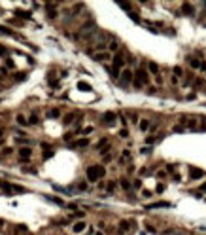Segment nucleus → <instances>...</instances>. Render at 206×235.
I'll use <instances>...</instances> for the list:
<instances>
[{
  "label": "nucleus",
  "instance_id": "f257e3e1",
  "mask_svg": "<svg viewBox=\"0 0 206 235\" xmlns=\"http://www.w3.org/2000/svg\"><path fill=\"white\" fill-rule=\"evenodd\" d=\"M106 175V169L102 165H91L87 167V180L89 182H98V178H102Z\"/></svg>",
  "mask_w": 206,
  "mask_h": 235
},
{
  "label": "nucleus",
  "instance_id": "f03ea898",
  "mask_svg": "<svg viewBox=\"0 0 206 235\" xmlns=\"http://www.w3.org/2000/svg\"><path fill=\"white\" fill-rule=\"evenodd\" d=\"M132 70L131 68H125L123 70V72L121 74H119V83H121V85H129L131 82H132Z\"/></svg>",
  "mask_w": 206,
  "mask_h": 235
},
{
  "label": "nucleus",
  "instance_id": "7ed1b4c3",
  "mask_svg": "<svg viewBox=\"0 0 206 235\" xmlns=\"http://www.w3.org/2000/svg\"><path fill=\"white\" fill-rule=\"evenodd\" d=\"M123 65H125V57L121 53H117L116 57H113V67L110 70H112V72H119V70L123 68Z\"/></svg>",
  "mask_w": 206,
  "mask_h": 235
},
{
  "label": "nucleus",
  "instance_id": "20e7f679",
  "mask_svg": "<svg viewBox=\"0 0 206 235\" xmlns=\"http://www.w3.org/2000/svg\"><path fill=\"white\" fill-rule=\"evenodd\" d=\"M19 155H21V159H23V161H28V159H30V155H32V148L21 146L19 148Z\"/></svg>",
  "mask_w": 206,
  "mask_h": 235
},
{
  "label": "nucleus",
  "instance_id": "39448f33",
  "mask_svg": "<svg viewBox=\"0 0 206 235\" xmlns=\"http://www.w3.org/2000/svg\"><path fill=\"white\" fill-rule=\"evenodd\" d=\"M134 82H136V83H147V82H150V78H147V72H146L144 68H140L138 72H136V80H134Z\"/></svg>",
  "mask_w": 206,
  "mask_h": 235
},
{
  "label": "nucleus",
  "instance_id": "423d86ee",
  "mask_svg": "<svg viewBox=\"0 0 206 235\" xmlns=\"http://www.w3.org/2000/svg\"><path fill=\"white\" fill-rule=\"evenodd\" d=\"M113 122H116V114L113 112H104L102 114V123L104 125H113Z\"/></svg>",
  "mask_w": 206,
  "mask_h": 235
},
{
  "label": "nucleus",
  "instance_id": "0eeeda50",
  "mask_svg": "<svg viewBox=\"0 0 206 235\" xmlns=\"http://www.w3.org/2000/svg\"><path fill=\"white\" fill-rule=\"evenodd\" d=\"M202 176H204V171L197 169V167H189V178L197 180V178H202Z\"/></svg>",
  "mask_w": 206,
  "mask_h": 235
},
{
  "label": "nucleus",
  "instance_id": "6e6552de",
  "mask_svg": "<svg viewBox=\"0 0 206 235\" xmlns=\"http://www.w3.org/2000/svg\"><path fill=\"white\" fill-rule=\"evenodd\" d=\"M85 227H87V224H85L83 220H80V222H76V224L72 226V231H74V233H83Z\"/></svg>",
  "mask_w": 206,
  "mask_h": 235
},
{
  "label": "nucleus",
  "instance_id": "1a4fd4ad",
  "mask_svg": "<svg viewBox=\"0 0 206 235\" xmlns=\"http://www.w3.org/2000/svg\"><path fill=\"white\" fill-rule=\"evenodd\" d=\"M170 207V203L166 201H159V203H150L147 205V209H168Z\"/></svg>",
  "mask_w": 206,
  "mask_h": 235
},
{
  "label": "nucleus",
  "instance_id": "9d476101",
  "mask_svg": "<svg viewBox=\"0 0 206 235\" xmlns=\"http://www.w3.org/2000/svg\"><path fill=\"white\" fill-rule=\"evenodd\" d=\"M0 190H2V191H6V194H13L11 184H10V182H6V180H0Z\"/></svg>",
  "mask_w": 206,
  "mask_h": 235
},
{
  "label": "nucleus",
  "instance_id": "9b49d317",
  "mask_svg": "<svg viewBox=\"0 0 206 235\" xmlns=\"http://www.w3.org/2000/svg\"><path fill=\"white\" fill-rule=\"evenodd\" d=\"M182 11L183 13H185V15H193V13H195V8H193V6H191V4H182Z\"/></svg>",
  "mask_w": 206,
  "mask_h": 235
},
{
  "label": "nucleus",
  "instance_id": "f8f14e48",
  "mask_svg": "<svg viewBox=\"0 0 206 235\" xmlns=\"http://www.w3.org/2000/svg\"><path fill=\"white\" fill-rule=\"evenodd\" d=\"M89 144V139H80V140H76L74 144H72V148H83V146H87Z\"/></svg>",
  "mask_w": 206,
  "mask_h": 235
},
{
  "label": "nucleus",
  "instance_id": "ddd939ff",
  "mask_svg": "<svg viewBox=\"0 0 206 235\" xmlns=\"http://www.w3.org/2000/svg\"><path fill=\"white\" fill-rule=\"evenodd\" d=\"M106 47H108L110 51H117V49H119V42L117 40H112L110 44H106Z\"/></svg>",
  "mask_w": 206,
  "mask_h": 235
},
{
  "label": "nucleus",
  "instance_id": "4468645a",
  "mask_svg": "<svg viewBox=\"0 0 206 235\" xmlns=\"http://www.w3.org/2000/svg\"><path fill=\"white\" fill-rule=\"evenodd\" d=\"M140 131H147L150 129V119H140Z\"/></svg>",
  "mask_w": 206,
  "mask_h": 235
},
{
  "label": "nucleus",
  "instance_id": "2eb2a0df",
  "mask_svg": "<svg viewBox=\"0 0 206 235\" xmlns=\"http://www.w3.org/2000/svg\"><path fill=\"white\" fill-rule=\"evenodd\" d=\"M95 59L97 61H108L110 59V53H95Z\"/></svg>",
  "mask_w": 206,
  "mask_h": 235
},
{
  "label": "nucleus",
  "instance_id": "dca6fc26",
  "mask_svg": "<svg viewBox=\"0 0 206 235\" xmlns=\"http://www.w3.org/2000/svg\"><path fill=\"white\" fill-rule=\"evenodd\" d=\"M78 89H81V91H91V85L87 82H78Z\"/></svg>",
  "mask_w": 206,
  "mask_h": 235
},
{
  "label": "nucleus",
  "instance_id": "f3484780",
  "mask_svg": "<svg viewBox=\"0 0 206 235\" xmlns=\"http://www.w3.org/2000/svg\"><path fill=\"white\" fill-rule=\"evenodd\" d=\"M147 68H150V72H151V74H159V67H157V65H155V63H153V61L150 63V65H147Z\"/></svg>",
  "mask_w": 206,
  "mask_h": 235
},
{
  "label": "nucleus",
  "instance_id": "a211bd4d",
  "mask_svg": "<svg viewBox=\"0 0 206 235\" xmlns=\"http://www.w3.org/2000/svg\"><path fill=\"white\" fill-rule=\"evenodd\" d=\"M0 34H8V36H17L15 32H11L8 27H0Z\"/></svg>",
  "mask_w": 206,
  "mask_h": 235
},
{
  "label": "nucleus",
  "instance_id": "6ab92c4d",
  "mask_svg": "<svg viewBox=\"0 0 206 235\" xmlns=\"http://www.w3.org/2000/svg\"><path fill=\"white\" fill-rule=\"evenodd\" d=\"M74 116H76V114H66L65 119H62V123H65V125H70V123H72V119H74Z\"/></svg>",
  "mask_w": 206,
  "mask_h": 235
},
{
  "label": "nucleus",
  "instance_id": "aec40b11",
  "mask_svg": "<svg viewBox=\"0 0 206 235\" xmlns=\"http://www.w3.org/2000/svg\"><path fill=\"white\" fill-rule=\"evenodd\" d=\"M27 123H30V125H38V123H40V119H38L36 114H32V116L28 118V122H27Z\"/></svg>",
  "mask_w": 206,
  "mask_h": 235
},
{
  "label": "nucleus",
  "instance_id": "412c9836",
  "mask_svg": "<svg viewBox=\"0 0 206 235\" xmlns=\"http://www.w3.org/2000/svg\"><path fill=\"white\" fill-rule=\"evenodd\" d=\"M11 190L15 191V194H25V191H27L23 186H17V184H11Z\"/></svg>",
  "mask_w": 206,
  "mask_h": 235
},
{
  "label": "nucleus",
  "instance_id": "4be33fe9",
  "mask_svg": "<svg viewBox=\"0 0 206 235\" xmlns=\"http://www.w3.org/2000/svg\"><path fill=\"white\" fill-rule=\"evenodd\" d=\"M15 122H17L19 125H27V118L23 116V114H17V118H15Z\"/></svg>",
  "mask_w": 206,
  "mask_h": 235
},
{
  "label": "nucleus",
  "instance_id": "5701e85b",
  "mask_svg": "<svg viewBox=\"0 0 206 235\" xmlns=\"http://www.w3.org/2000/svg\"><path fill=\"white\" fill-rule=\"evenodd\" d=\"M189 65L193 67V68H201V63H198V59H195V57H191V59H189Z\"/></svg>",
  "mask_w": 206,
  "mask_h": 235
},
{
  "label": "nucleus",
  "instance_id": "b1692460",
  "mask_svg": "<svg viewBox=\"0 0 206 235\" xmlns=\"http://www.w3.org/2000/svg\"><path fill=\"white\" fill-rule=\"evenodd\" d=\"M47 116H49V118H59V116H61V110H59V108H53V110H49Z\"/></svg>",
  "mask_w": 206,
  "mask_h": 235
},
{
  "label": "nucleus",
  "instance_id": "393cba45",
  "mask_svg": "<svg viewBox=\"0 0 206 235\" xmlns=\"http://www.w3.org/2000/svg\"><path fill=\"white\" fill-rule=\"evenodd\" d=\"M15 13H17L19 17H23V19H30V13H28V11H21V10H17Z\"/></svg>",
  "mask_w": 206,
  "mask_h": 235
},
{
  "label": "nucleus",
  "instance_id": "a878e982",
  "mask_svg": "<svg viewBox=\"0 0 206 235\" xmlns=\"http://www.w3.org/2000/svg\"><path fill=\"white\" fill-rule=\"evenodd\" d=\"M15 80H17V82H25V80H27V72H19V74H15Z\"/></svg>",
  "mask_w": 206,
  "mask_h": 235
},
{
  "label": "nucleus",
  "instance_id": "bb28decb",
  "mask_svg": "<svg viewBox=\"0 0 206 235\" xmlns=\"http://www.w3.org/2000/svg\"><path fill=\"white\" fill-rule=\"evenodd\" d=\"M23 173H28V175H36V169H34V167H23Z\"/></svg>",
  "mask_w": 206,
  "mask_h": 235
},
{
  "label": "nucleus",
  "instance_id": "cd10ccee",
  "mask_svg": "<svg viewBox=\"0 0 206 235\" xmlns=\"http://www.w3.org/2000/svg\"><path fill=\"white\" fill-rule=\"evenodd\" d=\"M157 139H163V135H159V137H147V139H146V142H147V144H153V142L157 140Z\"/></svg>",
  "mask_w": 206,
  "mask_h": 235
},
{
  "label": "nucleus",
  "instance_id": "c85d7f7f",
  "mask_svg": "<svg viewBox=\"0 0 206 235\" xmlns=\"http://www.w3.org/2000/svg\"><path fill=\"white\" fill-rule=\"evenodd\" d=\"M119 182H121V188H123V190H129V188H131V182H129V180L123 178V180H119Z\"/></svg>",
  "mask_w": 206,
  "mask_h": 235
},
{
  "label": "nucleus",
  "instance_id": "c756f323",
  "mask_svg": "<svg viewBox=\"0 0 206 235\" xmlns=\"http://www.w3.org/2000/svg\"><path fill=\"white\" fill-rule=\"evenodd\" d=\"M95 49H97V51H102V49H106V44H104V42H98V44L95 46Z\"/></svg>",
  "mask_w": 206,
  "mask_h": 235
},
{
  "label": "nucleus",
  "instance_id": "7c9ffc66",
  "mask_svg": "<svg viewBox=\"0 0 206 235\" xmlns=\"http://www.w3.org/2000/svg\"><path fill=\"white\" fill-rule=\"evenodd\" d=\"M119 137H121V139H127V137H129V131H127V129H121V131H119Z\"/></svg>",
  "mask_w": 206,
  "mask_h": 235
},
{
  "label": "nucleus",
  "instance_id": "2f4dec72",
  "mask_svg": "<svg viewBox=\"0 0 206 235\" xmlns=\"http://www.w3.org/2000/svg\"><path fill=\"white\" fill-rule=\"evenodd\" d=\"M119 226H121V230H129V222H127V220H123Z\"/></svg>",
  "mask_w": 206,
  "mask_h": 235
},
{
  "label": "nucleus",
  "instance_id": "473e14b6",
  "mask_svg": "<svg viewBox=\"0 0 206 235\" xmlns=\"http://www.w3.org/2000/svg\"><path fill=\"white\" fill-rule=\"evenodd\" d=\"M11 152H13V150H11V148H10V146H8V148H4V150H2V154H4V155H10Z\"/></svg>",
  "mask_w": 206,
  "mask_h": 235
},
{
  "label": "nucleus",
  "instance_id": "72a5a7b5",
  "mask_svg": "<svg viewBox=\"0 0 206 235\" xmlns=\"http://www.w3.org/2000/svg\"><path fill=\"white\" fill-rule=\"evenodd\" d=\"M78 188H80V190H87V182H80V184H78Z\"/></svg>",
  "mask_w": 206,
  "mask_h": 235
},
{
  "label": "nucleus",
  "instance_id": "f704fd0d",
  "mask_svg": "<svg viewBox=\"0 0 206 235\" xmlns=\"http://www.w3.org/2000/svg\"><path fill=\"white\" fill-rule=\"evenodd\" d=\"M112 159H113L112 154H104V161H112Z\"/></svg>",
  "mask_w": 206,
  "mask_h": 235
},
{
  "label": "nucleus",
  "instance_id": "c9c22d12",
  "mask_svg": "<svg viewBox=\"0 0 206 235\" xmlns=\"http://www.w3.org/2000/svg\"><path fill=\"white\" fill-rule=\"evenodd\" d=\"M157 191L161 194V191H165V184H157Z\"/></svg>",
  "mask_w": 206,
  "mask_h": 235
},
{
  "label": "nucleus",
  "instance_id": "e433bc0d",
  "mask_svg": "<svg viewBox=\"0 0 206 235\" xmlns=\"http://www.w3.org/2000/svg\"><path fill=\"white\" fill-rule=\"evenodd\" d=\"M113 190H116V184L110 182V184H108V191H113Z\"/></svg>",
  "mask_w": 206,
  "mask_h": 235
},
{
  "label": "nucleus",
  "instance_id": "4c0bfd02",
  "mask_svg": "<svg viewBox=\"0 0 206 235\" xmlns=\"http://www.w3.org/2000/svg\"><path fill=\"white\" fill-rule=\"evenodd\" d=\"M174 74H178V76H182V68H180V67H176V68H174Z\"/></svg>",
  "mask_w": 206,
  "mask_h": 235
},
{
  "label": "nucleus",
  "instance_id": "58836bf2",
  "mask_svg": "<svg viewBox=\"0 0 206 235\" xmlns=\"http://www.w3.org/2000/svg\"><path fill=\"white\" fill-rule=\"evenodd\" d=\"M174 171V165H166V173H172Z\"/></svg>",
  "mask_w": 206,
  "mask_h": 235
},
{
  "label": "nucleus",
  "instance_id": "ea45409f",
  "mask_svg": "<svg viewBox=\"0 0 206 235\" xmlns=\"http://www.w3.org/2000/svg\"><path fill=\"white\" fill-rule=\"evenodd\" d=\"M6 65H8L10 68H13V61H11V59H8V61H6Z\"/></svg>",
  "mask_w": 206,
  "mask_h": 235
},
{
  "label": "nucleus",
  "instance_id": "a19ab883",
  "mask_svg": "<svg viewBox=\"0 0 206 235\" xmlns=\"http://www.w3.org/2000/svg\"><path fill=\"white\" fill-rule=\"evenodd\" d=\"M201 190H202V191H206V184H202V186H201Z\"/></svg>",
  "mask_w": 206,
  "mask_h": 235
},
{
  "label": "nucleus",
  "instance_id": "79ce46f5",
  "mask_svg": "<svg viewBox=\"0 0 206 235\" xmlns=\"http://www.w3.org/2000/svg\"><path fill=\"white\" fill-rule=\"evenodd\" d=\"M95 235H104V233H102V231H97V233H95Z\"/></svg>",
  "mask_w": 206,
  "mask_h": 235
},
{
  "label": "nucleus",
  "instance_id": "37998d69",
  "mask_svg": "<svg viewBox=\"0 0 206 235\" xmlns=\"http://www.w3.org/2000/svg\"><path fill=\"white\" fill-rule=\"evenodd\" d=\"M2 135H4V131H2V129H0V139H2Z\"/></svg>",
  "mask_w": 206,
  "mask_h": 235
}]
</instances>
